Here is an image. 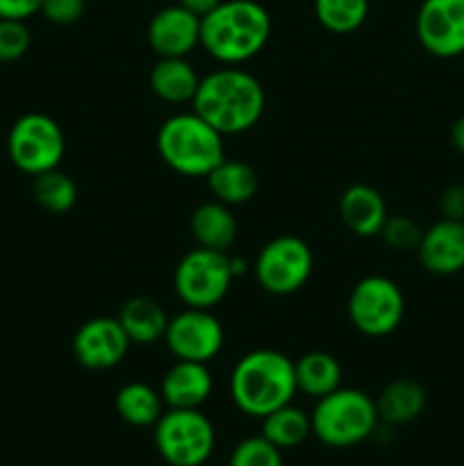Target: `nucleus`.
<instances>
[{"mask_svg":"<svg viewBox=\"0 0 464 466\" xmlns=\"http://www.w3.org/2000/svg\"><path fill=\"white\" fill-rule=\"evenodd\" d=\"M191 107L223 137L241 135L259 123L267 107V94L248 71L223 66L200 77Z\"/></svg>","mask_w":464,"mask_h":466,"instance_id":"f257e3e1","label":"nucleus"},{"mask_svg":"<svg viewBox=\"0 0 464 466\" xmlns=\"http://www.w3.org/2000/svg\"><path fill=\"white\" fill-rule=\"evenodd\" d=\"M271 39V16L255 0H221L200 18V46L223 66L257 57Z\"/></svg>","mask_w":464,"mask_h":466,"instance_id":"f03ea898","label":"nucleus"},{"mask_svg":"<svg viewBox=\"0 0 464 466\" xmlns=\"http://www.w3.org/2000/svg\"><path fill=\"white\" fill-rule=\"evenodd\" d=\"M296 391L294 362L280 350H250L237 360L230 373V396L237 410L255 419L289 405Z\"/></svg>","mask_w":464,"mask_h":466,"instance_id":"7ed1b4c3","label":"nucleus"},{"mask_svg":"<svg viewBox=\"0 0 464 466\" xmlns=\"http://www.w3.org/2000/svg\"><path fill=\"white\" fill-rule=\"evenodd\" d=\"M157 153L180 176L207 177L226 159V146L221 132L191 109L173 114L159 126Z\"/></svg>","mask_w":464,"mask_h":466,"instance_id":"20e7f679","label":"nucleus"},{"mask_svg":"<svg viewBox=\"0 0 464 466\" xmlns=\"http://www.w3.org/2000/svg\"><path fill=\"white\" fill-rule=\"evenodd\" d=\"M309 419L312 435L330 449H350L362 444L380 423L376 400L353 387H339L318 399Z\"/></svg>","mask_w":464,"mask_h":466,"instance_id":"39448f33","label":"nucleus"},{"mask_svg":"<svg viewBox=\"0 0 464 466\" xmlns=\"http://www.w3.org/2000/svg\"><path fill=\"white\" fill-rule=\"evenodd\" d=\"M153 437L157 453L171 466H203L217 446L212 421L200 410H164Z\"/></svg>","mask_w":464,"mask_h":466,"instance_id":"423d86ee","label":"nucleus"},{"mask_svg":"<svg viewBox=\"0 0 464 466\" xmlns=\"http://www.w3.org/2000/svg\"><path fill=\"white\" fill-rule=\"evenodd\" d=\"M232 282L235 276H232L230 255L200 246L182 255L173 273V289L185 308H217L227 296Z\"/></svg>","mask_w":464,"mask_h":466,"instance_id":"0eeeda50","label":"nucleus"},{"mask_svg":"<svg viewBox=\"0 0 464 466\" xmlns=\"http://www.w3.org/2000/svg\"><path fill=\"white\" fill-rule=\"evenodd\" d=\"M7 150L14 167L35 177L59 168L64 153H66V139H64V130L53 116L30 112L16 118V123L9 130Z\"/></svg>","mask_w":464,"mask_h":466,"instance_id":"6e6552de","label":"nucleus"},{"mask_svg":"<svg viewBox=\"0 0 464 466\" xmlns=\"http://www.w3.org/2000/svg\"><path fill=\"white\" fill-rule=\"evenodd\" d=\"M255 280L273 296H289L308 285L314 271V255L308 241L296 235L273 237L255 258Z\"/></svg>","mask_w":464,"mask_h":466,"instance_id":"1a4fd4ad","label":"nucleus"},{"mask_svg":"<svg viewBox=\"0 0 464 466\" xmlns=\"http://www.w3.org/2000/svg\"><path fill=\"white\" fill-rule=\"evenodd\" d=\"M405 317V296L387 276H367L355 282L348 296V319L367 337H387L398 330Z\"/></svg>","mask_w":464,"mask_h":466,"instance_id":"9d476101","label":"nucleus"},{"mask_svg":"<svg viewBox=\"0 0 464 466\" xmlns=\"http://www.w3.org/2000/svg\"><path fill=\"white\" fill-rule=\"evenodd\" d=\"M164 344L176 360L209 364L226 344V330L212 309L185 308L176 317H168Z\"/></svg>","mask_w":464,"mask_h":466,"instance_id":"9b49d317","label":"nucleus"},{"mask_svg":"<svg viewBox=\"0 0 464 466\" xmlns=\"http://www.w3.org/2000/svg\"><path fill=\"white\" fill-rule=\"evenodd\" d=\"M417 39L432 57L464 55V0H423L417 12Z\"/></svg>","mask_w":464,"mask_h":466,"instance_id":"f8f14e48","label":"nucleus"},{"mask_svg":"<svg viewBox=\"0 0 464 466\" xmlns=\"http://www.w3.org/2000/svg\"><path fill=\"white\" fill-rule=\"evenodd\" d=\"M130 339L118 319L96 317L82 323L73 335L71 350L77 364L89 371H109L126 360Z\"/></svg>","mask_w":464,"mask_h":466,"instance_id":"ddd939ff","label":"nucleus"},{"mask_svg":"<svg viewBox=\"0 0 464 466\" xmlns=\"http://www.w3.org/2000/svg\"><path fill=\"white\" fill-rule=\"evenodd\" d=\"M148 44L157 57H189L200 46V16L177 3L159 9L148 23Z\"/></svg>","mask_w":464,"mask_h":466,"instance_id":"4468645a","label":"nucleus"},{"mask_svg":"<svg viewBox=\"0 0 464 466\" xmlns=\"http://www.w3.org/2000/svg\"><path fill=\"white\" fill-rule=\"evenodd\" d=\"M421 267L432 276H455L464 271V221L444 218L423 230L417 246Z\"/></svg>","mask_w":464,"mask_h":466,"instance_id":"2eb2a0df","label":"nucleus"},{"mask_svg":"<svg viewBox=\"0 0 464 466\" xmlns=\"http://www.w3.org/2000/svg\"><path fill=\"white\" fill-rule=\"evenodd\" d=\"M212 387L214 380L207 364L176 360V364L164 373L159 394L166 408L200 410V405L212 394Z\"/></svg>","mask_w":464,"mask_h":466,"instance_id":"dca6fc26","label":"nucleus"},{"mask_svg":"<svg viewBox=\"0 0 464 466\" xmlns=\"http://www.w3.org/2000/svg\"><path fill=\"white\" fill-rule=\"evenodd\" d=\"M339 217L353 235L368 239L380 235L389 212L382 194L371 185H350L339 198Z\"/></svg>","mask_w":464,"mask_h":466,"instance_id":"f3484780","label":"nucleus"},{"mask_svg":"<svg viewBox=\"0 0 464 466\" xmlns=\"http://www.w3.org/2000/svg\"><path fill=\"white\" fill-rule=\"evenodd\" d=\"M189 230L200 248L227 253L237 241V218L227 205L207 200L191 212Z\"/></svg>","mask_w":464,"mask_h":466,"instance_id":"a211bd4d","label":"nucleus"},{"mask_svg":"<svg viewBox=\"0 0 464 466\" xmlns=\"http://www.w3.org/2000/svg\"><path fill=\"white\" fill-rule=\"evenodd\" d=\"M150 91L171 105L191 103L198 91L200 76L187 57H159L148 76Z\"/></svg>","mask_w":464,"mask_h":466,"instance_id":"6ab92c4d","label":"nucleus"},{"mask_svg":"<svg viewBox=\"0 0 464 466\" xmlns=\"http://www.w3.org/2000/svg\"><path fill=\"white\" fill-rule=\"evenodd\" d=\"M205 180H207L214 200L227 205V208L248 203L259 189V177L255 168L241 159L226 157L218 167H214V171H209Z\"/></svg>","mask_w":464,"mask_h":466,"instance_id":"aec40b11","label":"nucleus"},{"mask_svg":"<svg viewBox=\"0 0 464 466\" xmlns=\"http://www.w3.org/2000/svg\"><path fill=\"white\" fill-rule=\"evenodd\" d=\"M426 400V390L417 380L398 378V380H391L378 396V417L387 426H405L421 417Z\"/></svg>","mask_w":464,"mask_h":466,"instance_id":"412c9836","label":"nucleus"},{"mask_svg":"<svg viewBox=\"0 0 464 466\" xmlns=\"http://www.w3.org/2000/svg\"><path fill=\"white\" fill-rule=\"evenodd\" d=\"M116 319L130 344L136 346H150L164 339V332L168 326V317L162 305L155 303L153 299H146V296L127 300Z\"/></svg>","mask_w":464,"mask_h":466,"instance_id":"4be33fe9","label":"nucleus"},{"mask_svg":"<svg viewBox=\"0 0 464 466\" xmlns=\"http://www.w3.org/2000/svg\"><path fill=\"white\" fill-rule=\"evenodd\" d=\"M294 371L298 391L317 400L328 396L330 391L339 390L341 378H344V369H341L339 360L335 355L326 353V350L305 353L303 358H298V362H294Z\"/></svg>","mask_w":464,"mask_h":466,"instance_id":"5701e85b","label":"nucleus"},{"mask_svg":"<svg viewBox=\"0 0 464 466\" xmlns=\"http://www.w3.org/2000/svg\"><path fill=\"white\" fill-rule=\"evenodd\" d=\"M116 414L135 428H153L164 414V400L148 382H127L116 391L114 399Z\"/></svg>","mask_w":464,"mask_h":466,"instance_id":"b1692460","label":"nucleus"},{"mask_svg":"<svg viewBox=\"0 0 464 466\" xmlns=\"http://www.w3.org/2000/svg\"><path fill=\"white\" fill-rule=\"evenodd\" d=\"M309 435H312V419L291 403L262 419V437L280 451L296 449Z\"/></svg>","mask_w":464,"mask_h":466,"instance_id":"393cba45","label":"nucleus"},{"mask_svg":"<svg viewBox=\"0 0 464 466\" xmlns=\"http://www.w3.org/2000/svg\"><path fill=\"white\" fill-rule=\"evenodd\" d=\"M32 196L36 205L50 214H66L77 203V187L71 176L62 173L59 168L35 176L32 182Z\"/></svg>","mask_w":464,"mask_h":466,"instance_id":"a878e982","label":"nucleus"},{"mask_svg":"<svg viewBox=\"0 0 464 466\" xmlns=\"http://www.w3.org/2000/svg\"><path fill=\"white\" fill-rule=\"evenodd\" d=\"M314 16L332 35H350L367 21L368 0H314Z\"/></svg>","mask_w":464,"mask_h":466,"instance_id":"bb28decb","label":"nucleus"},{"mask_svg":"<svg viewBox=\"0 0 464 466\" xmlns=\"http://www.w3.org/2000/svg\"><path fill=\"white\" fill-rule=\"evenodd\" d=\"M227 466H285L282 464V451L276 449L262 435L248 437L239 441L230 455Z\"/></svg>","mask_w":464,"mask_h":466,"instance_id":"cd10ccee","label":"nucleus"},{"mask_svg":"<svg viewBox=\"0 0 464 466\" xmlns=\"http://www.w3.org/2000/svg\"><path fill=\"white\" fill-rule=\"evenodd\" d=\"M423 230L408 217H387L385 226H382L380 237L391 250H400V253H408V250H417L419 241H421Z\"/></svg>","mask_w":464,"mask_h":466,"instance_id":"c85d7f7f","label":"nucleus"},{"mask_svg":"<svg viewBox=\"0 0 464 466\" xmlns=\"http://www.w3.org/2000/svg\"><path fill=\"white\" fill-rule=\"evenodd\" d=\"M30 30L25 21L0 18V62H16L30 50Z\"/></svg>","mask_w":464,"mask_h":466,"instance_id":"c756f323","label":"nucleus"},{"mask_svg":"<svg viewBox=\"0 0 464 466\" xmlns=\"http://www.w3.org/2000/svg\"><path fill=\"white\" fill-rule=\"evenodd\" d=\"M86 12V0H44L41 12L55 25H73Z\"/></svg>","mask_w":464,"mask_h":466,"instance_id":"7c9ffc66","label":"nucleus"},{"mask_svg":"<svg viewBox=\"0 0 464 466\" xmlns=\"http://www.w3.org/2000/svg\"><path fill=\"white\" fill-rule=\"evenodd\" d=\"M44 0H0V18L12 21H27L30 16L41 12Z\"/></svg>","mask_w":464,"mask_h":466,"instance_id":"2f4dec72","label":"nucleus"},{"mask_svg":"<svg viewBox=\"0 0 464 466\" xmlns=\"http://www.w3.org/2000/svg\"><path fill=\"white\" fill-rule=\"evenodd\" d=\"M441 217L464 221V185H450L439 200Z\"/></svg>","mask_w":464,"mask_h":466,"instance_id":"473e14b6","label":"nucleus"},{"mask_svg":"<svg viewBox=\"0 0 464 466\" xmlns=\"http://www.w3.org/2000/svg\"><path fill=\"white\" fill-rule=\"evenodd\" d=\"M218 3H221V0H177V5H180V7L189 9L191 14H196V16H200V18H203L205 14L212 12Z\"/></svg>","mask_w":464,"mask_h":466,"instance_id":"72a5a7b5","label":"nucleus"},{"mask_svg":"<svg viewBox=\"0 0 464 466\" xmlns=\"http://www.w3.org/2000/svg\"><path fill=\"white\" fill-rule=\"evenodd\" d=\"M450 144L459 155H464V116H459L450 127Z\"/></svg>","mask_w":464,"mask_h":466,"instance_id":"f704fd0d","label":"nucleus"},{"mask_svg":"<svg viewBox=\"0 0 464 466\" xmlns=\"http://www.w3.org/2000/svg\"><path fill=\"white\" fill-rule=\"evenodd\" d=\"M230 267H232V276H235V280L239 276H244L246 273V259L244 258H230Z\"/></svg>","mask_w":464,"mask_h":466,"instance_id":"c9c22d12","label":"nucleus"}]
</instances>
